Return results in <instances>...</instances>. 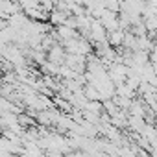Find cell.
Wrapping results in <instances>:
<instances>
[{"instance_id":"6da1fadb","label":"cell","mask_w":157,"mask_h":157,"mask_svg":"<svg viewBox=\"0 0 157 157\" xmlns=\"http://www.w3.org/2000/svg\"><path fill=\"white\" fill-rule=\"evenodd\" d=\"M109 78L118 85V83H124L126 80H128V65L126 63H118V61H115V63H111L109 65Z\"/></svg>"},{"instance_id":"7a4b0ae2","label":"cell","mask_w":157,"mask_h":157,"mask_svg":"<svg viewBox=\"0 0 157 157\" xmlns=\"http://www.w3.org/2000/svg\"><path fill=\"white\" fill-rule=\"evenodd\" d=\"M107 35H109V32H107V28L104 26V22H102L100 19H94V21H93V26H91V35H89V39H93L94 43H104V41H107Z\"/></svg>"},{"instance_id":"3957f363","label":"cell","mask_w":157,"mask_h":157,"mask_svg":"<svg viewBox=\"0 0 157 157\" xmlns=\"http://www.w3.org/2000/svg\"><path fill=\"white\" fill-rule=\"evenodd\" d=\"M100 21L104 22V26L107 28V32H115L120 28V17L117 11H111V10H105L104 15L100 17Z\"/></svg>"},{"instance_id":"277c9868","label":"cell","mask_w":157,"mask_h":157,"mask_svg":"<svg viewBox=\"0 0 157 157\" xmlns=\"http://www.w3.org/2000/svg\"><path fill=\"white\" fill-rule=\"evenodd\" d=\"M67 48H65V44L63 43H56L50 50H48V59L50 61H54V63H57V65H63L65 63V59H67Z\"/></svg>"},{"instance_id":"5b68a950","label":"cell","mask_w":157,"mask_h":157,"mask_svg":"<svg viewBox=\"0 0 157 157\" xmlns=\"http://www.w3.org/2000/svg\"><path fill=\"white\" fill-rule=\"evenodd\" d=\"M56 32L59 33V43H65L68 39H76V37H80L82 33H78V28H72V26H67V24H59L56 26Z\"/></svg>"},{"instance_id":"8992f818","label":"cell","mask_w":157,"mask_h":157,"mask_svg":"<svg viewBox=\"0 0 157 157\" xmlns=\"http://www.w3.org/2000/svg\"><path fill=\"white\" fill-rule=\"evenodd\" d=\"M124 37H126V30L118 28V30H115V32H109L107 41H109V44H111V46L118 48V46H122V44H124Z\"/></svg>"},{"instance_id":"52a82bcc","label":"cell","mask_w":157,"mask_h":157,"mask_svg":"<svg viewBox=\"0 0 157 157\" xmlns=\"http://www.w3.org/2000/svg\"><path fill=\"white\" fill-rule=\"evenodd\" d=\"M67 17H68V13H67V11H61V10H54V11H50V22H52L54 26L65 24Z\"/></svg>"},{"instance_id":"ba28073f","label":"cell","mask_w":157,"mask_h":157,"mask_svg":"<svg viewBox=\"0 0 157 157\" xmlns=\"http://www.w3.org/2000/svg\"><path fill=\"white\" fill-rule=\"evenodd\" d=\"M153 46H155V44L151 43V39H150L148 35H139V48H137V50H148V52H151Z\"/></svg>"},{"instance_id":"9c48e42d","label":"cell","mask_w":157,"mask_h":157,"mask_svg":"<svg viewBox=\"0 0 157 157\" xmlns=\"http://www.w3.org/2000/svg\"><path fill=\"white\" fill-rule=\"evenodd\" d=\"M41 2V6L44 8V10H48V11H54L56 10V2L54 0H39Z\"/></svg>"},{"instance_id":"30bf717a","label":"cell","mask_w":157,"mask_h":157,"mask_svg":"<svg viewBox=\"0 0 157 157\" xmlns=\"http://www.w3.org/2000/svg\"><path fill=\"white\" fill-rule=\"evenodd\" d=\"M54 2H56V4H57V2H61V0H54Z\"/></svg>"},{"instance_id":"8fae6325","label":"cell","mask_w":157,"mask_h":157,"mask_svg":"<svg viewBox=\"0 0 157 157\" xmlns=\"http://www.w3.org/2000/svg\"><path fill=\"white\" fill-rule=\"evenodd\" d=\"M155 39H157V35H155Z\"/></svg>"}]
</instances>
